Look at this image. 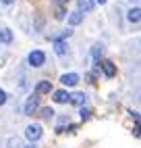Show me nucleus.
Instances as JSON below:
<instances>
[{"instance_id": "obj_1", "label": "nucleus", "mask_w": 141, "mask_h": 148, "mask_svg": "<svg viewBox=\"0 0 141 148\" xmlns=\"http://www.w3.org/2000/svg\"><path fill=\"white\" fill-rule=\"evenodd\" d=\"M27 63H29V67L39 69V67L46 63V54H44L42 50H31V52H29V56H27Z\"/></svg>"}, {"instance_id": "obj_2", "label": "nucleus", "mask_w": 141, "mask_h": 148, "mask_svg": "<svg viewBox=\"0 0 141 148\" xmlns=\"http://www.w3.org/2000/svg\"><path fill=\"white\" fill-rule=\"evenodd\" d=\"M42 125L39 123H29L27 127H25V136H27V140L29 142H37L39 138H42Z\"/></svg>"}, {"instance_id": "obj_3", "label": "nucleus", "mask_w": 141, "mask_h": 148, "mask_svg": "<svg viewBox=\"0 0 141 148\" xmlns=\"http://www.w3.org/2000/svg\"><path fill=\"white\" fill-rule=\"evenodd\" d=\"M37 106H39V96H29L27 98V102H25V108H23V115H33L37 111Z\"/></svg>"}, {"instance_id": "obj_4", "label": "nucleus", "mask_w": 141, "mask_h": 148, "mask_svg": "<svg viewBox=\"0 0 141 148\" xmlns=\"http://www.w3.org/2000/svg\"><path fill=\"white\" fill-rule=\"evenodd\" d=\"M79 77L77 73H64V75H60V84L62 86H66V88H70V86H77L79 84Z\"/></svg>"}, {"instance_id": "obj_5", "label": "nucleus", "mask_w": 141, "mask_h": 148, "mask_svg": "<svg viewBox=\"0 0 141 148\" xmlns=\"http://www.w3.org/2000/svg\"><path fill=\"white\" fill-rule=\"evenodd\" d=\"M52 100H54L56 104H66V102L70 100V94H68L66 90H56L54 96H52Z\"/></svg>"}, {"instance_id": "obj_6", "label": "nucleus", "mask_w": 141, "mask_h": 148, "mask_svg": "<svg viewBox=\"0 0 141 148\" xmlns=\"http://www.w3.org/2000/svg\"><path fill=\"white\" fill-rule=\"evenodd\" d=\"M77 6H79V13H92L96 2L94 0H77Z\"/></svg>"}, {"instance_id": "obj_7", "label": "nucleus", "mask_w": 141, "mask_h": 148, "mask_svg": "<svg viewBox=\"0 0 141 148\" xmlns=\"http://www.w3.org/2000/svg\"><path fill=\"white\" fill-rule=\"evenodd\" d=\"M100 65H102V71H104V75H106V77H114V75H116V67H114V63H110V61H102Z\"/></svg>"}, {"instance_id": "obj_8", "label": "nucleus", "mask_w": 141, "mask_h": 148, "mask_svg": "<svg viewBox=\"0 0 141 148\" xmlns=\"http://www.w3.org/2000/svg\"><path fill=\"white\" fill-rule=\"evenodd\" d=\"M85 100H87V96H85L83 92H77V94H70V100H68V102H73L75 106H83Z\"/></svg>"}, {"instance_id": "obj_9", "label": "nucleus", "mask_w": 141, "mask_h": 148, "mask_svg": "<svg viewBox=\"0 0 141 148\" xmlns=\"http://www.w3.org/2000/svg\"><path fill=\"white\" fill-rule=\"evenodd\" d=\"M50 92H52V84H50V82H39L37 86H35V94H50Z\"/></svg>"}, {"instance_id": "obj_10", "label": "nucleus", "mask_w": 141, "mask_h": 148, "mask_svg": "<svg viewBox=\"0 0 141 148\" xmlns=\"http://www.w3.org/2000/svg\"><path fill=\"white\" fill-rule=\"evenodd\" d=\"M0 42H2V44H11V42H13V32H11L8 27H2V29H0Z\"/></svg>"}, {"instance_id": "obj_11", "label": "nucleus", "mask_w": 141, "mask_h": 148, "mask_svg": "<svg viewBox=\"0 0 141 148\" xmlns=\"http://www.w3.org/2000/svg\"><path fill=\"white\" fill-rule=\"evenodd\" d=\"M54 52L58 56H64L66 54V42L64 40H54Z\"/></svg>"}, {"instance_id": "obj_12", "label": "nucleus", "mask_w": 141, "mask_h": 148, "mask_svg": "<svg viewBox=\"0 0 141 148\" xmlns=\"http://www.w3.org/2000/svg\"><path fill=\"white\" fill-rule=\"evenodd\" d=\"M83 21V13H79V11H75V13H70L68 15V25H79V23H81Z\"/></svg>"}, {"instance_id": "obj_13", "label": "nucleus", "mask_w": 141, "mask_h": 148, "mask_svg": "<svg viewBox=\"0 0 141 148\" xmlns=\"http://www.w3.org/2000/svg\"><path fill=\"white\" fill-rule=\"evenodd\" d=\"M141 11H139V6H135V8H131V11L127 13V19L131 23H139V19H141V15H139Z\"/></svg>"}, {"instance_id": "obj_14", "label": "nucleus", "mask_w": 141, "mask_h": 148, "mask_svg": "<svg viewBox=\"0 0 141 148\" xmlns=\"http://www.w3.org/2000/svg\"><path fill=\"white\" fill-rule=\"evenodd\" d=\"M39 117H42V119H52V117H54V111H52L50 106H46V108L39 111Z\"/></svg>"}, {"instance_id": "obj_15", "label": "nucleus", "mask_w": 141, "mask_h": 148, "mask_svg": "<svg viewBox=\"0 0 141 148\" xmlns=\"http://www.w3.org/2000/svg\"><path fill=\"white\" fill-rule=\"evenodd\" d=\"M64 17H66V11H64L62 6H58V11H56V19H58V21H62Z\"/></svg>"}, {"instance_id": "obj_16", "label": "nucleus", "mask_w": 141, "mask_h": 148, "mask_svg": "<svg viewBox=\"0 0 141 148\" xmlns=\"http://www.w3.org/2000/svg\"><path fill=\"white\" fill-rule=\"evenodd\" d=\"M89 113H92V111H89V108H85V106H81V111H79V115H81V119H83V121L89 119Z\"/></svg>"}, {"instance_id": "obj_17", "label": "nucleus", "mask_w": 141, "mask_h": 148, "mask_svg": "<svg viewBox=\"0 0 141 148\" xmlns=\"http://www.w3.org/2000/svg\"><path fill=\"white\" fill-rule=\"evenodd\" d=\"M92 54H94V56H100V54H102V46L98 44V46L94 48V50H92Z\"/></svg>"}, {"instance_id": "obj_18", "label": "nucleus", "mask_w": 141, "mask_h": 148, "mask_svg": "<svg viewBox=\"0 0 141 148\" xmlns=\"http://www.w3.org/2000/svg\"><path fill=\"white\" fill-rule=\"evenodd\" d=\"M4 102H6V92H4V90H0V106H2Z\"/></svg>"}, {"instance_id": "obj_19", "label": "nucleus", "mask_w": 141, "mask_h": 148, "mask_svg": "<svg viewBox=\"0 0 141 148\" xmlns=\"http://www.w3.org/2000/svg\"><path fill=\"white\" fill-rule=\"evenodd\" d=\"M11 148H23V146H21V142H19V140H15V138H13V140H11Z\"/></svg>"}, {"instance_id": "obj_20", "label": "nucleus", "mask_w": 141, "mask_h": 148, "mask_svg": "<svg viewBox=\"0 0 141 148\" xmlns=\"http://www.w3.org/2000/svg\"><path fill=\"white\" fill-rule=\"evenodd\" d=\"M68 2H70V0H56L58 6H64V4H68Z\"/></svg>"}, {"instance_id": "obj_21", "label": "nucleus", "mask_w": 141, "mask_h": 148, "mask_svg": "<svg viewBox=\"0 0 141 148\" xmlns=\"http://www.w3.org/2000/svg\"><path fill=\"white\" fill-rule=\"evenodd\" d=\"M0 2H2V4H13L15 0H0Z\"/></svg>"}, {"instance_id": "obj_22", "label": "nucleus", "mask_w": 141, "mask_h": 148, "mask_svg": "<svg viewBox=\"0 0 141 148\" xmlns=\"http://www.w3.org/2000/svg\"><path fill=\"white\" fill-rule=\"evenodd\" d=\"M96 2H98V4H106V0H96Z\"/></svg>"}, {"instance_id": "obj_23", "label": "nucleus", "mask_w": 141, "mask_h": 148, "mask_svg": "<svg viewBox=\"0 0 141 148\" xmlns=\"http://www.w3.org/2000/svg\"><path fill=\"white\" fill-rule=\"evenodd\" d=\"M27 148H35V146H27Z\"/></svg>"}]
</instances>
